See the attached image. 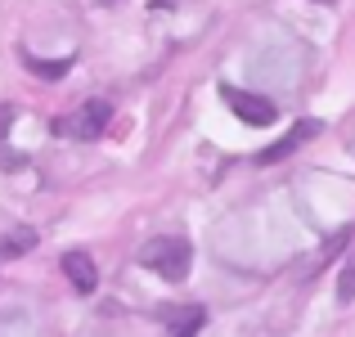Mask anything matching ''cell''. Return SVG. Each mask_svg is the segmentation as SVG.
Masks as SVG:
<instances>
[{"instance_id": "cell-11", "label": "cell", "mask_w": 355, "mask_h": 337, "mask_svg": "<svg viewBox=\"0 0 355 337\" xmlns=\"http://www.w3.org/2000/svg\"><path fill=\"white\" fill-rule=\"evenodd\" d=\"M320 5H333V0H320Z\"/></svg>"}, {"instance_id": "cell-6", "label": "cell", "mask_w": 355, "mask_h": 337, "mask_svg": "<svg viewBox=\"0 0 355 337\" xmlns=\"http://www.w3.org/2000/svg\"><path fill=\"white\" fill-rule=\"evenodd\" d=\"M32 243H36V230H14V234L0 239V257L14 261V257H23V252H32Z\"/></svg>"}, {"instance_id": "cell-5", "label": "cell", "mask_w": 355, "mask_h": 337, "mask_svg": "<svg viewBox=\"0 0 355 337\" xmlns=\"http://www.w3.org/2000/svg\"><path fill=\"white\" fill-rule=\"evenodd\" d=\"M63 275H68V284L77 288V293H95L99 288V270L95 261H90V252H63Z\"/></svg>"}, {"instance_id": "cell-4", "label": "cell", "mask_w": 355, "mask_h": 337, "mask_svg": "<svg viewBox=\"0 0 355 337\" xmlns=\"http://www.w3.org/2000/svg\"><path fill=\"white\" fill-rule=\"evenodd\" d=\"M315 135H320V121H297V126L288 130V135L279 139V144L261 148V153H257V162H261V166H270V162H284V157L293 153V148H302L306 139H315Z\"/></svg>"}, {"instance_id": "cell-2", "label": "cell", "mask_w": 355, "mask_h": 337, "mask_svg": "<svg viewBox=\"0 0 355 337\" xmlns=\"http://www.w3.org/2000/svg\"><path fill=\"white\" fill-rule=\"evenodd\" d=\"M108 121H113V104H108V99H86V104H81L77 112H72V117H63L59 121V130L63 135H72V139H99L108 130Z\"/></svg>"}, {"instance_id": "cell-10", "label": "cell", "mask_w": 355, "mask_h": 337, "mask_svg": "<svg viewBox=\"0 0 355 337\" xmlns=\"http://www.w3.org/2000/svg\"><path fill=\"white\" fill-rule=\"evenodd\" d=\"M9 126H14V108L0 104V139H5V130H9Z\"/></svg>"}, {"instance_id": "cell-1", "label": "cell", "mask_w": 355, "mask_h": 337, "mask_svg": "<svg viewBox=\"0 0 355 337\" xmlns=\"http://www.w3.org/2000/svg\"><path fill=\"white\" fill-rule=\"evenodd\" d=\"M139 266L153 270V275L166 279V284H180V279L189 275V266H193V248L184 239H148L144 248H139Z\"/></svg>"}, {"instance_id": "cell-9", "label": "cell", "mask_w": 355, "mask_h": 337, "mask_svg": "<svg viewBox=\"0 0 355 337\" xmlns=\"http://www.w3.org/2000/svg\"><path fill=\"white\" fill-rule=\"evenodd\" d=\"M355 297V257H351V266L342 270V279H338V302H351Z\"/></svg>"}, {"instance_id": "cell-8", "label": "cell", "mask_w": 355, "mask_h": 337, "mask_svg": "<svg viewBox=\"0 0 355 337\" xmlns=\"http://www.w3.org/2000/svg\"><path fill=\"white\" fill-rule=\"evenodd\" d=\"M184 320L175 324V337H198V329H202V320H207V315L198 311V306H189V311H180Z\"/></svg>"}, {"instance_id": "cell-7", "label": "cell", "mask_w": 355, "mask_h": 337, "mask_svg": "<svg viewBox=\"0 0 355 337\" xmlns=\"http://www.w3.org/2000/svg\"><path fill=\"white\" fill-rule=\"evenodd\" d=\"M68 63L72 59H50V63H41V59H27V72H36V77H63V72H68Z\"/></svg>"}, {"instance_id": "cell-3", "label": "cell", "mask_w": 355, "mask_h": 337, "mask_svg": "<svg viewBox=\"0 0 355 337\" xmlns=\"http://www.w3.org/2000/svg\"><path fill=\"white\" fill-rule=\"evenodd\" d=\"M220 99H225L230 112H234L239 121H248V126H270V121L279 117V108L270 104V99L252 95V90H239V86H220Z\"/></svg>"}]
</instances>
